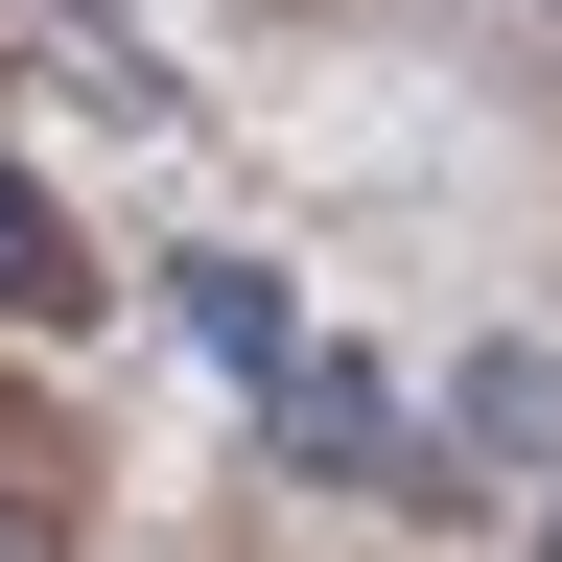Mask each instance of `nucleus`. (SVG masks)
Wrapping results in <instances>:
<instances>
[{
  "instance_id": "nucleus-1",
  "label": "nucleus",
  "mask_w": 562,
  "mask_h": 562,
  "mask_svg": "<svg viewBox=\"0 0 562 562\" xmlns=\"http://www.w3.org/2000/svg\"><path fill=\"white\" fill-rule=\"evenodd\" d=\"M188 328L235 351V375H281V351H305V328H281V281H235V258H188Z\"/></svg>"
},
{
  "instance_id": "nucleus-2",
  "label": "nucleus",
  "mask_w": 562,
  "mask_h": 562,
  "mask_svg": "<svg viewBox=\"0 0 562 562\" xmlns=\"http://www.w3.org/2000/svg\"><path fill=\"white\" fill-rule=\"evenodd\" d=\"M0 305H70V235H47V188L0 165Z\"/></svg>"
}]
</instances>
